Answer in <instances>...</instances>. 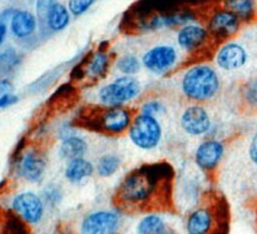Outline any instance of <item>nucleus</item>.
Segmentation results:
<instances>
[{
    "label": "nucleus",
    "instance_id": "f03ea898",
    "mask_svg": "<svg viewBox=\"0 0 257 234\" xmlns=\"http://www.w3.org/2000/svg\"><path fill=\"white\" fill-rule=\"evenodd\" d=\"M221 79L215 68L207 64H197L188 68L181 79V90L188 100L207 102L218 94Z\"/></svg>",
    "mask_w": 257,
    "mask_h": 234
},
{
    "label": "nucleus",
    "instance_id": "39448f33",
    "mask_svg": "<svg viewBox=\"0 0 257 234\" xmlns=\"http://www.w3.org/2000/svg\"><path fill=\"white\" fill-rule=\"evenodd\" d=\"M133 118L135 117L128 108L105 107L95 113L89 125L107 134H122L128 132Z\"/></svg>",
    "mask_w": 257,
    "mask_h": 234
},
{
    "label": "nucleus",
    "instance_id": "20e7f679",
    "mask_svg": "<svg viewBox=\"0 0 257 234\" xmlns=\"http://www.w3.org/2000/svg\"><path fill=\"white\" fill-rule=\"evenodd\" d=\"M141 92L142 84L140 80L130 75H122L100 88L98 98L104 107H123L125 103L135 100Z\"/></svg>",
    "mask_w": 257,
    "mask_h": 234
},
{
    "label": "nucleus",
    "instance_id": "0eeeda50",
    "mask_svg": "<svg viewBox=\"0 0 257 234\" xmlns=\"http://www.w3.org/2000/svg\"><path fill=\"white\" fill-rule=\"evenodd\" d=\"M178 59L177 52L171 45H157L142 57V65L152 74L162 75L172 69Z\"/></svg>",
    "mask_w": 257,
    "mask_h": 234
},
{
    "label": "nucleus",
    "instance_id": "c85d7f7f",
    "mask_svg": "<svg viewBox=\"0 0 257 234\" xmlns=\"http://www.w3.org/2000/svg\"><path fill=\"white\" fill-rule=\"evenodd\" d=\"M62 199V192L58 187H48V189L45 190V200L47 203L52 205H57L58 203Z\"/></svg>",
    "mask_w": 257,
    "mask_h": 234
},
{
    "label": "nucleus",
    "instance_id": "a878e982",
    "mask_svg": "<svg viewBox=\"0 0 257 234\" xmlns=\"http://www.w3.org/2000/svg\"><path fill=\"white\" fill-rule=\"evenodd\" d=\"M165 110H166L165 105H163L160 100H156V99L147 100V102L143 103L142 107H141V113L152 115V117H157V115L163 114Z\"/></svg>",
    "mask_w": 257,
    "mask_h": 234
},
{
    "label": "nucleus",
    "instance_id": "423d86ee",
    "mask_svg": "<svg viewBox=\"0 0 257 234\" xmlns=\"http://www.w3.org/2000/svg\"><path fill=\"white\" fill-rule=\"evenodd\" d=\"M122 218L117 210L97 209L87 213L79 224V234H119Z\"/></svg>",
    "mask_w": 257,
    "mask_h": 234
},
{
    "label": "nucleus",
    "instance_id": "1a4fd4ad",
    "mask_svg": "<svg viewBox=\"0 0 257 234\" xmlns=\"http://www.w3.org/2000/svg\"><path fill=\"white\" fill-rule=\"evenodd\" d=\"M180 123L182 129L193 137L205 135L206 133L210 132L211 125H212L211 117L206 108L198 104L186 108L181 114Z\"/></svg>",
    "mask_w": 257,
    "mask_h": 234
},
{
    "label": "nucleus",
    "instance_id": "f8f14e48",
    "mask_svg": "<svg viewBox=\"0 0 257 234\" xmlns=\"http://www.w3.org/2000/svg\"><path fill=\"white\" fill-rule=\"evenodd\" d=\"M247 62V53L241 45L230 43L221 48L216 54V63L222 70H237Z\"/></svg>",
    "mask_w": 257,
    "mask_h": 234
},
{
    "label": "nucleus",
    "instance_id": "f257e3e1",
    "mask_svg": "<svg viewBox=\"0 0 257 234\" xmlns=\"http://www.w3.org/2000/svg\"><path fill=\"white\" fill-rule=\"evenodd\" d=\"M172 177V167L165 163L136 168L118 185L115 202L120 209L147 210L170 192Z\"/></svg>",
    "mask_w": 257,
    "mask_h": 234
},
{
    "label": "nucleus",
    "instance_id": "cd10ccee",
    "mask_svg": "<svg viewBox=\"0 0 257 234\" xmlns=\"http://www.w3.org/2000/svg\"><path fill=\"white\" fill-rule=\"evenodd\" d=\"M94 0H69V10L74 15H82L87 12L88 8L93 4Z\"/></svg>",
    "mask_w": 257,
    "mask_h": 234
},
{
    "label": "nucleus",
    "instance_id": "c756f323",
    "mask_svg": "<svg viewBox=\"0 0 257 234\" xmlns=\"http://www.w3.org/2000/svg\"><path fill=\"white\" fill-rule=\"evenodd\" d=\"M248 155H250L251 162L257 165V133L251 139L250 147H248Z\"/></svg>",
    "mask_w": 257,
    "mask_h": 234
},
{
    "label": "nucleus",
    "instance_id": "7ed1b4c3",
    "mask_svg": "<svg viewBox=\"0 0 257 234\" xmlns=\"http://www.w3.org/2000/svg\"><path fill=\"white\" fill-rule=\"evenodd\" d=\"M163 129L157 117L140 114L135 115L128 129V137L131 142L142 150H152L158 147L162 140Z\"/></svg>",
    "mask_w": 257,
    "mask_h": 234
},
{
    "label": "nucleus",
    "instance_id": "f3484780",
    "mask_svg": "<svg viewBox=\"0 0 257 234\" xmlns=\"http://www.w3.org/2000/svg\"><path fill=\"white\" fill-rule=\"evenodd\" d=\"M170 228L161 213L147 212L136 225V234H165Z\"/></svg>",
    "mask_w": 257,
    "mask_h": 234
},
{
    "label": "nucleus",
    "instance_id": "5701e85b",
    "mask_svg": "<svg viewBox=\"0 0 257 234\" xmlns=\"http://www.w3.org/2000/svg\"><path fill=\"white\" fill-rule=\"evenodd\" d=\"M225 4L228 10L237 15L240 19L248 20L255 14L253 0H226Z\"/></svg>",
    "mask_w": 257,
    "mask_h": 234
},
{
    "label": "nucleus",
    "instance_id": "393cba45",
    "mask_svg": "<svg viewBox=\"0 0 257 234\" xmlns=\"http://www.w3.org/2000/svg\"><path fill=\"white\" fill-rule=\"evenodd\" d=\"M241 95H242L243 102H245L247 107L252 108V109H257V77L247 80L242 85Z\"/></svg>",
    "mask_w": 257,
    "mask_h": 234
},
{
    "label": "nucleus",
    "instance_id": "aec40b11",
    "mask_svg": "<svg viewBox=\"0 0 257 234\" xmlns=\"http://www.w3.org/2000/svg\"><path fill=\"white\" fill-rule=\"evenodd\" d=\"M109 68V58L104 52L92 55L84 70V75L89 79H102Z\"/></svg>",
    "mask_w": 257,
    "mask_h": 234
},
{
    "label": "nucleus",
    "instance_id": "bb28decb",
    "mask_svg": "<svg viewBox=\"0 0 257 234\" xmlns=\"http://www.w3.org/2000/svg\"><path fill=\"white\" fill-rule=\"evenodd\" d=\"M4 234H29L24 222L18 219L17 217H12L5 227Z\"/></svg>",
    "mask_w": 257,
    "mask_h": 234
},
{
    "label": "nucleus",
    "instance_id": "9d476101",
    "mask_svg": "<svg viewBox=\"0 0 257 234\" xmlns=\"http://www.w3.org/2000/svg\"><path fill=\"white\" fill-rule=\"evenodd\" d=\"M225 155V145L217 139H207L201 143L195 152V163L203 172H212L220 165Z\"/></svg>",
    "mask_w": 257,
    "mask_h": 234
},
{
    "label": "nucleus",
    "instance_id": "6e6552de",
    "mask_svg": "<svg viewBox=\"0 0 257 234\" xmlns=\"http://www.w3.org/2000/svg\"><path fill=\"white\" fill-rule=\"evenodd\" d=\"M12 207L20 219L29 224H37L44 217V202L39 195L33 192L20 193L13 199Z\"/></svg>",
    "mask_w": 257,
    "mask_h": 234
},
{
    "label": "nucleus",
    "instance_id": "dca6fc26",
    "mask_svg": "<svg viewBox=\"0 0 257 234\" xmlns=\"http://www.w3.org/2000/svg\"><path fill=\"white\" fill-rule=\"evenodd\" d=\"M94 169L95 167L89 160H87L85 158H78V159L70 160L67 163L64 177L69 183L78 185L92 177Z\"/></svg>",
    "mask_w": 257,
    "mask_h": 234
},
{
    "label": "nucleus",
    "instance_id": "ddd939ff",
    "mask_svg": "<svg viewBox=\"0 0 257 234\" xmlns=\"http://www.w3.org/2000/svg\"><path fill=\"white\" fill-rule=\"evenodd\" d=\"M240 28V18L230 10L216 13L210 22V32L215 37L225 39L235 34Z\"/></svg>",
    "mask_w": 257,
    "mask_h": 234
},
{
    "label": "nucleus",
    "instance_id": "2eb2a0df",
    "mask_svg": "<svg viewBox=\"0 0 257 234\" xmlns=\"http://www.w3.org/2000/svg\"><path fill=\"white\" fill-rule=\"evenodd\" d=\"M207 39V30L200 25H186L178 32L177 42L182 49L195 52L200 49Z\"/></svg>",
    "mask_w": 257,
    "mask_h": 234
},
{
    "label": "nucleus",
    "instance_id": "6ab92c4d",
    "mask_svg": "<svg viewBox=\"0 0 257 234\" xmlns=\"http://www.w3.org/2000/svg\"><path fill=\"white\" fill-rule=\"evenodd\" d=\"M37 27V22L32 13L17 12L12 18V32L18 38L29 37Z\"/></svg>",
    "mask_w": 257,
    "mask_h": 234
},
{
    "label": "nucleus",
    "instance_id": "2f4dec72",
    "mask_svg": "<svg viewBox=\"0 0 257 234\" xmlns=\"http://www.w3.org/2000/svg\"><path fill=\"white\" fill-rule=\"evenodd\" d=\"M5 33H7V28H5V25L0 24V42H3V39H4Z\"/></svg>",
    "mask_w": 257,
    "mask_h": 234
},
{
    "label": "nucleus",
    "instance_id": "b1692460",
    "mask_svg": "<svg viewBox=\"0 0 257 234\" xmlns=\"http://www.w3.org/2000/svg\"><path fill=\"white\" fill-rule=\"evenodd\" d=\"M141 67H142V63L135 55H124V57L119 58V60L117 62V69L123 75H130V77L140 73Z\"/></svg>",
    "mask_w": 257,
    "mask_h": 234
},
{
    "label": "nucleus",
    "instance_id": "4be33fe9",
    "mask_svg": "<svg viewBox=\"0 0 257 234\" xmlns=\"http://www.w3.org/2000/svg\"><path fill=\"white\" fill-rule=\"evenodd\" d=\"M120 167V158L114 154H105L99 158L97 162L95 169L99 177L108 178L114 174Z\"/></svg>",
    "mask_w": 257,
    "mask_h": 234
},
{
    "label": "nucleus",
    "instance_id": "473e14b6",
    "mask_svg": "<svg viewBox=\"0 0 257 234\" xmlns=\"http://www.w3.org/2000/svg\"><path fill=\"white\" fill-rule=\"evenodd\" d=\"M165 234H181L180 232H178V230H176V229H173V228H168L167 229V232H166Z\"/></svg>",
    "mask_w": 257,
    "mask_h": 234
},
{
    "label": "nucleus",
    "instance_id": "a211bd4d",
    "mask_svg": "<svg viewBox=\"0 0 257 234\" xmlns=\"http://www.w3.org/2000/svg\"><path fill=\"white\" fill-rule=\"evenodd\" d=\"M87 152L88 143L78 135L65 137L59 147V157L67 162L78 159V158H84Z\"/></svg>",
    "mask_w": 257,
    "mask_h": 234
},
{
    "label": "nucleus",
    "instance_id": "7c9ffc66",
    "mask_svg": "<svg viewBox=\"0 0 257 234\" xmlns=\"http://www.w3.org/2000/svg\"><path fill=\"white\" fill-rule=\"evenodd\" d=\"M10 90H12V83L9 80H3V82H0V99L4 98L5 95H9Z\"/></svg>",
    "mask_w": 257,
    "mask_h": 234
},
{
    "label": "nucleus",
    "instance_id": "9b49d317",
    "mask_svg": "<svg viewBox=\"0 0 257 234\" xmlns=\"http://www.w3.org/2000/svg\"><path fill=\"white\" fill-rule=\"evenodd\" d=\"M217 225L216 213L210 207L195 208L185 222L186 234H213Z\"/></svg>",
    "mask_w": 257,
    "mask_h": 234
},
{
    "label": "nucleus",
    "instance_id": "4468645a",
    "mask_svg": "<svg viewBox=\"0 0 257 234\" xmlns=\"http://www.w3.org/2000/svg\"><path fill=\"white\" fill-rule=\"evenodd\" d=\"M45 165L47 162L44 155L37 150H30L25 153L20 160V174L29 182H39L45 172Z\"/></svg>",
    "mask_w": 257,
    "mask_h": 234
},
{
    "label": "nucleus",
    "instance_id": "412c9836",
    "mask_svg": "<svg viewBox=\"0 0 257 234\" xmlns=\"http://www.w3.org/2000/svg\"><path fill=\"white\" fill-rule=\"evenodd\" d=\"M48 25L53 30H62L69 23V13L62 4H52L48 9Z\"/></svg>",
    "mask_w": 257,
    "mask_h": 234
}]
</instances>
